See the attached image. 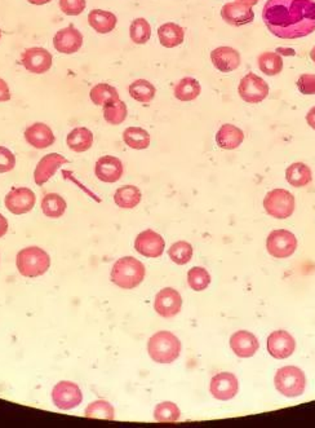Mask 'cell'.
<instances>
[{"mask_svg":"<svg viewBox=\"0 0 315 428\" xmlns=\"http://www.w3.org/2000/svg\"><path fill=\"white\" fill-rule=\"evenodd\" d=\"M262 20L279 39H300L315 32V0H266Z\"/></svg>","mask_w":315,"mask_h":428,"instance_id":"1","label":"cell"},{"mask_svg":"<svg viewBox=\"0 0 315 428\" xmlns=\"http://www.w3.org/2000/svg\"><path fill=\"white\" fill-rule=\"evenodd\" d=\"M146 275V269L141 261L133 256H125L115 261L113 265L110 278L111 282L120 289L131 290L141 284Z\"/></svg>","mask_w":315,"mask_h":428,"instance_id":"2","label":"cell"},{"mask_svg":"<svg viewBox=\"0 0 315 428\" xmlns=\"http://www.w3.org/2000/svg\"><path fill=\"white\" fill-rule=\"evenodd\" d=\"M148 352L154 362L171 364L181 353V342L171 331H158L148 342Z\"/></svg>","mask_w":315,"mask_h":428,"instance_id":"3","label":"cell"},{"mask_svg":"<svg viewBox=\"0 0 315 428\" xmlns=\"http://www.w3.org/2000/svg\"><path fill=\"white\" fill-rule=\"evenodd\" d=\"M16 265L24 277H41L50 269V255L38 246H29L17 254Z\"/></svg>","mask_w":315,"mask_h":428,"instance_id":"4","label":"cell"},{"mask_svg":"<svg viewBox=\"0 0 315 428\" xmlns=\"http://www.w3.org/2000/svg\"><path fill=\"white\" fill-rule=\"evenodd\" d=\"M274 385L279 394L286 397H299L305 392L307 377L296 366H284L276 371Z\"/></svg>","mask_w":315,"mask_h":428,"instance_id":"5","label":"cell"},{"mask_svg":"<svg viewBox=\"0 0 315 428\" xmlns=\"http://www.w3.org/2000/svg\"><path fill=\"white\" fill-rule=\"evenodd\" d=\"M264 209L275 219H288L296 209V200L293 194L286 189H274L264 198Z\"/></svg>","mask_w":315,"mask_h":428,"instance_id":"6","label":"cell"},{"mask_svg":"<svg viewBox=\"0 0 315 428\" xmlns=\"http://www.w3.org/2000/svg\"><path fill=\"white\" fill-rule=\"evenodd\" d=\"M267 252L275 259H286L298 249V238L287 229H275L266 240Z\"/></svg>","mask_w":315,"mask_h":428,"instance_id":"7","label":"cell"},{"mask_svg":"<svg viewBox=\"0 0 315 428\" xmlns=\"http://www.w3.org/2000/svg\"><path fill=\"white\" fill-rule=\"evenodd\" d=\"M52 401L61 410H71L78 408L83 401V394L74 382H58L52 389Z\"/></svg>","mask_w":315,"mask_h":428,"instance_id":"8","label":"cell"},{"mask_svg":"<svg viewBox=\"0 0 315 428\" xmlns=\"http://www.w3.org/2000/svg\"><path fill=\"white\" fill-rule=\"evenodd\" d=\"M238 93L241 100L248 104H260L269 96V84L258 74L248 73L241 78Z\"/></svg>","mask_w":315,"mask_h":428,"instance_id":"9","label":"cell"},{"mask_svg":"<svg viewBox=\"0 0 315 428\" xmlns=\"http://www.w3.org/2000/svg\"><path fill=\"white\" fill-rule=\"evenodd\" d=\"M36 195L30 188L16 186L12 188L6 195V207L13 215H24L33 210Z\"/></svg>","mask_w":315,"mask_h":428,"instance_id":"10","label":"cell"},{"mask_svg":"<svg viewBox=\"0 0 315 428\" xmlns=\"http://www.w3.org/2000/svg\"><path fill=\"white\" fill-rule=\"evenodd\" d=\"M183 308V298L177 290L166 287L160 290L154 301V310L159 316L164 319H172L177 316Z\"/></svg>","mask_w":315,"mask_h":428,"instance_id":"11","label":"cell"},{"mask_svg":"<svg viewBox=\"0 0 315 428\" xmlns=\"http://www.w3.org/2000/svg\"><path fill=\"white\" fill-rule=\"evenodd\" d=\"M53 57L50 50L42 47H31L22 52L21 65L33 74H44L52 67Z\"/></svg>","mask_w":315,"mask_h":428,"instance_id":"12","label":"cell"},{"mask_svg":"<svg viewBox=\"0 0 315 428\" xmlns=\"http://www.w3.org/2000/svg\"><path fill=\"white\" fill-rule=\"evenodd\" d=\"M164 247H166L164 238L157 232H154L153 229L144 230L136 237L134 241L136 251L141 254L142 256L153 259L162 256L164 252Z\"/></svg>","mask_w":315,"mask_h":428,"instance_id":"13","label":"cell"},{"mask_svg":"<svg viewBox=\"0 0 315 428\" xmlns=\"http://www.w3.org/2000/svg\"><path fill=\"white\" fill-rule=\"evenodd\" d=\"M267 352L276 360L288 359L296 350V340L286 330H276L267 338Z\"/></svg>","mask_w":315,"mask_h":428,"instance_id":"14","label":"cell"},{"mask_svg":"<svg viewBox=\"0 0 315 428\" xmlns=\"http://www.w3.org/2000/svg\"><path fill=\"white\" fill-rule=\"evenodd\" d=\"M83 35L74 25L67 26L58 30L53 36V47L59 53L73 55L82 48Z\"/></svg>","mask_w":315,"mask_h":428,"instance_id":"15","label":"cell"},{"mask_svg":"<svg viewBox=\"0 0 315 428\" xmlns=\"http://www.w3.org/2000/svg\"><path fill=\"white\" fill-rule=\"evenodd\" d=\"M238 379L232 373H218L211 380L209 387L212 396L221 401H229L234 399L238 394Z\"/></svg>","mask_w":315,"mask_h":428,"instance_id":"16","label":"cell"},{"mask_svg":"<svg viewBox=\"0 0 315 428\" xmlns=\"http://www.w3.org/2000/svg\"><path fill=\"white\" fill-rule=\"evenodd\" d=\"M67 162L69 160L58 153H50V154L44 156L42 160H39V163L36 165L35 171H34L35 184L42 186L47 181H50V179L56 175L58 168L66 165Z\"/></svg>","mask_w":315,"mask_h":428,"instance_id":"17","label":"cell"},{"mask_svg":"<svg viewBox=\"0 0 315 428\" xmlns=\"http://www.w3.org/2000/svg\"><path fill=\"white\" fill-rule=\"evenodd\" d=\"M125 172L122 160L113 156H104L94 165V174L102 183L113 184L119 181Z\"/></svg>","mask_w":315,"mask_h":428,"instance_id":"18","label":"cell"},{"mask_svg":"<svg viewBox=\"0 0 315 428\" xmlns=\"http://www.w3.org/2000/svg\"><path fill=\"white\" fill-rule=\"evenodd\" d=\"M221 17L226 24L239 27L251 24L255 20V12L252 11V7L235 0L225 4L221 9Z\"/></svg>","mask_w":315,"mask_h":428,"instance_id":"19","label":"cell"},{"mask_svg":"<svg viewBox=\"0 0 315 428\" xmlns=\"http://www.w3.org/2000/svg\"><path fill=\"white\" fill-rule=\"evenodd\" d=\"M212 65L221 73H230L241 67V53L232 47H217L211 52Z\"/></svg>","mask_w":315,"mask_h":428,"instance_id":"20","label":"cell"},{"mask_svg":"<svg viewBox=\"0 0 315 428\" xmlns=\"http://www.w3.org/2000/svg\"><path fill=\"white\" fill-rule=\"evenodd\" d=\"M258 339L252 333L246 330H239L230 338V348L232 352L241 359H249L255 356L258 351Z\"/></svg>","mask_w":315,"mask_h":428,"instance_id":"21","label":"cell"},{"mask_svg":"<svg viewBox=\"0 0 315 428\" xmlns=\"http://www.w3.org/2000/svg\"><path fill=\"white\" fill-rule=\"evenodd\" d=\"M24 134L27 144L35 149H47L56 141V136L50 127L42 122H36L27 127Z\"/></svg>","mask_w":315,"mask_h":428,"instance_id":"22","label":"cell"},{"mask_svg":"<svg viewBox=\"0 0 315 428\" xmlns=\"http://www.w3.org/2000/svg\"><path fill=\"white\" fill-rule=\"evenodd\" d=\"M244 140V132L239 127L226 123L220 127L216 134V143L225 151H232L241 146Z\"/></svg>","mask_w":315,"mask_h":428,"instance_id":"23","label":"cell"},{"mask_svg":"<svg viewBox=\"0 0 315 428\" xmlns=\"http://www.w3.org/2000/svg\"><path fill=\"white\" fill-rule=\"evenodd\" d=\"M88 24L99 34L111 33L118 24V17L108 11L92 9L88 15Z\"/></svg>","mask_w":315,"mask_h":428,"instance_id":"24","label":"cell"},{"mask_svg":"<svg viewBox=\"0 0 315 428\" xmlns=\"http://www.w3.org/2000/svg\"><path fill=\"white\" fill-rule=\"evenodd\" d=\"M158 38L164 48H174L183 44V39H185V30L178 24L166 22L159 26Z\"/></svg>","mask_w":315,"mask_h":428,"instance_id":"25","label":"cell"},{"mask_svg":"<svg viewBox=\"0 0 315 428\" xmlns=\"http://www.w3.org/2000/svg\"><path fill=\"white\" fill-rule=\"evenodd\" d=\"M67 146L75 153H84L90 151L93 145V134L85 127H76L67 134Z\"/></svg>","mask_w":315,"mask_h":428,"instance_id":"26","label":"cell"},{"mask_svg":"<svg viewBox=\"0 0 315 428\" xmlns=\"http://www.w3.org/2000/svg\"><path fill=\"white\" fill-rule=\"evenodd\" d=\"M200 92H202V87L200 82L191 76H186L178 81L174 88V97L183 102H189L198 99Z\"/></svg>","mask_w":315,"mask_h":428,"instance_id":"27","label":"cell"},{"mask_svg":"<svg viewBox=\"0 0 315 428\" xmlns=\"http://www.w3.org/2000/svg\"><path fill=\"white\" fill-rule=\"evenodd\" d=\"M142 200L141 191L134 185H125L116 189L114 202L120 209H134Z\"/></svg>","mask_w":315,"mask_h":428,"instance_id":"28","label":"cell"},{"mask_svg":"<svg viewBox=\"0 0 315 428\" xmlns=\"http://www.w3.org/2000/svg\"><path fill=\"white\" fill-rule=\"evenodd\" d=\"M286 180L295 188H302L312 183L313 174L307 165L302 162H296L286 170Z\"/></svg>","mask_w":315,"mask_h":428,"instance_id":"29","label":"cell"},{"mask_svg":"<svg viewBox=\"0 0 315 428\" xmlns=\"http://www.w3.org/2000/svg\"><path fill=\"white\" fill-rule=\"evenodd\" d=\"M128 92L133 100L141 104H149L154 100L157 88L154 87V84L150 83L146 79H137L128 87Z\"/></svg>","mask_w":315,"mask_h":428,"instance_id":"30","label":"cell"},{"mask_svg":"<svg viewBox=\"0 0 315 428\" xmlns=\"http://www.w3.org/2000/svg\"><path fill=\"white\" fill-rule=\"evenodd\" d=\"M125 145L136 151L148 149L150 145V134L141 127H128L123 132Z\"/></svg>","mask_w":315,"mask_h":428,"instance_id":"31","label":"cell"},{"mask_svg":"<svg viewBox=\"0 0 315 428\" xmlns=\"http://www.w3.org/2000/svg\"><path fill=\"white\" fill-rule=\"evenodd\" d=\"M66 201L57 193H48L43 197V214L50 219L61 218L66 211Z\"/></svg>","mask_w":315,"mask_h":428,"instance_id":"32","label":"cell"},{"mask_svg":"<svg viewBox=\"0 0 315 428\" xmlns=\"http://www.w3.org/2000/svg\"><path fill=\"white\" fill-rule=\"evenodd\" d=\"M258 64L265 76H274L282 73L283 57L276 52L261 53L258 57Z\"/></svg>","mask_w":315,"mask_h":428,"instance_id":"33","label":"cell"},{"mask_svg":"<svg viewBox=\"0 0 315 428\" xmlns=\"http://www.w3.org/2000/svg\"><path fill=\"white\" fill-rule=\"evenodd\" d=\"M102 108H104V119L108 122V125H113V126L122 125L128 116L127 105L125 101L120 99L111 101L106 105H104Z\"/></svg>","mask_w":315,"mask_h":428,"instance_id":"34","label":"cell"},{"mask_svg":"<svg viewBox=\"0 0 315 428\" xmlns=\"http://www.w3.org/2000/svg\"><path fill=\"white\" fill-rule=\"evenodd\" d=\"M90 99L97 106H104L111 101L119 100V92L115 87L108 83L96 84L90 92Z\"/></svg>","mask_w":315,"mask_h":428,"instance_id":"35","label":"cell"},{"mask_svg":"<svg viewBox=\"0 0 315 428\" xmlns=\"http://www.w3.org/2000/svg\"><path fill=\"white\" fill-rule=\"evenodd\" d=\"M85 418H94V420H113L115 418V410L113 405L106 400H97L90 403L84 410Z\"/></svg>","mask_w":315,"mask_h":428,"instance_id":"36","label":"cell"},{"mask_svg":"<svg viewBox=\"0 0 315 428\" xmlns=\"http://www.w3.org/2000/svg\"><path fill=\"white\" fill-rule=\"evenodd\" d=\"M130 36L134 44H146L151 38V26L144 17L134 18L130 26Z\"/></svg>","mask_w":315,"mask_h":428,"instance_id":"37","label":"cell"},{"mask_svg":"<svg viewBox=\"0 0 315 428\" xmlns=\"http://www.w3.org/2000/svg\"><path fill=\"white\" fill-rule=\"evenodd\" d=\"M181 412L178 406L171 401L158 403L154 409V420L159 423H174L180 420Z\"/></svg>","mask_w":315,"mask_h":428,"instance_id":"38","label":"cell"},{"mask_svg":"<svg viewBox=\"0 0 315 428\" xmlns=\"http://www.w3.org/2000/svg\"><path fill=\"white\" fill-rule=\"evenodd\" d=\"M168 255L171 261L176 264L185 265L192 258V246L186 241H178L171 246V249L168 250Z\"/></svg>","mask_w":315,"mask_h":428,"instance_id":"39","label":"cell"},{"mask_svg":"<svg viewBox=\"0 0 315 428\" xmlns=\"http://www.w3.org/2000/svg\"><path fill=\"white\" fill-rule=\"evenodd\" d=\"M188 284L194 291H203L211 284V276L207 269L194 267L188 272Z\"/></svg>","mask_w":315,"mask_h":428,"instance_id":"40","label":"cell"},{"mask_svg":"<svg viewBox=\"0 0 315 428\" xmlns=\"http://www.w3.org/2000/svg\"><path fill=\"white\" fill-rule=\"evenodd\" d=\"M58 6L66 16H79L87 7V0H59Z\"/></svg>","mask_w":315,"mask_h":428,"instance_id":"41","label":"cell"},{"mask_svg":"<svg viewBox=\"0 0 315 428\" xmlns=\"http://www.w3.org/2000/svg\"><path fill=\"white\" fill-rule=\"evenodd\" d=\"M16 166V157L8 148L0 145V174L12 171Z\"/></svg>","mask_w":315,"mask_h":428,"instance_id":"42","label":"cell"},{"mask_svg":"<svg viewBox=\"0 0 315 428\" xmlns=\"http://www.w3.org/2000/svg\"><path fill=\"white\" fill-rule=\"evenodd\" d=\"M296 85L302 95H315V74L300 76Z\"/></svg>","mask_w":315,"mask_h":428,"instance_id":"43","label":"cell"},{"mask_svg":"<svg viewBox=\"0 0 315 428\" xmlns=\"http://www.w3.org/2000/svg\"><path fill=\"white\" fill-rule=\"evenodd\" d=\"M10 97H12V95H10L8 83L4 79L0 78V102L9 101Z\"/></svg>","mask_w":315,"mask_h":428,"instance_id":"44","label":"cell"},{"mask_svg":"<svg viewBox=\"0 0 315 428\" xmlns=\"http://www.w3.org/2000/svg\"><path fill=\"white\" fill-rule=\"evenodd\" d=\"M8 220L4 218V215H3V214H0V238L7 235V232H8Z\"/></svg>","mask_w":315,"mask_h":428,"instance_id":"45","label":"cell"},{"mask_svg":"<svg viewBox=\"0 0 315 428\" xmlns=\"http://www.w3.org/2000/svg\"><path fill=\"white\" fill-rule=\"evenodd\" d=\"M307 122L309 127H312L315 131V106L307 111Z\"/></svg>","mask_w":315,"mask_h":428,"instance_id":"46","label":"cell"},{"mask_svg":"<svg viewBox=\"0 0 315 428\" xmlns=\"http://www.w3.org/2000/svg\"><path fill=\"white\" fill-rule=\"evenodd\" d=\"M27 1L34 6H44V4H48L52 0H27Z\"/></svg>","mask_w":315,"mask_h":428,"instance_id":"47","label":"cell"},{"mask_svg":"<svg viewBox=\"0 0 315 428\" xmlns=\"http://www.w3.org/2000/svg\"><path fill=\"white\" fill-rule=\"evenodd\" d=\"M237 1H241V3L246 4V6H248V7H253V6L258 4L260 0H237Z\"/></svg>","mask_w":315,"mask_h":428,"instance_id":"48","label":"cell"},{"mask_svg":"<svg viewBox=\"0 0 315 428\" xmlns=\"http://www.w3.org/2000/svg\"><path fill=\"white\" fill-rule=\"evenodd\" d=\"M310 59L313 60L315 62V46L312 48V50H310Z\"/></svg>","mask_w":315,"mask_h":428,"instance_id":"49","label":"cell"},{"mask_svg":"<svg viewBox=\"0 0 315 428\" xmlns=\"http://www.w3.org/2000/svg\"><path fill=\"white\" fill-rule=\"evenodd\" d=\"M0 39H1V30H0Z\"/></svg>","mask_w":315,"mask_h":428,"instance_id":"50","label":"cell"}]
</instances>
